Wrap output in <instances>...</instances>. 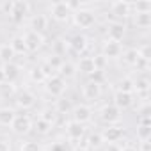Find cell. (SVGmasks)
I'll return each instance as SVG.
<instances>
[{"label":"cell","mask_w":151,"mask_h":151,"mask_svg":"<svg viewBox=\"0 0 151 151\" xmlns=\"http://www.w3.org/2000/svg\"><path fill=\"white\" fill-rule=\"evenodd\" d=\"M66 80L60 78L59 75H52L45 80V89L50 96H55V98H60L64 93H66Z\"/></svg>","instance_id":"cell-1"},{"label":"cell","mask_w":151,"mask_h":151,"mask_svg":"<svg viewBox=\"0 0 151 151\" xmlns=\"http://www.w3.org/2000/svg\"><path fill=\"white\" fill-rule=\"evenodd\" d=\"M73 22H75V25L80 27V29H91V27L96 23V14H94V11H91V9L80 7L78 11L73 13Z\"/></svg>","instance_id":"cell-2"},{"label":"cell","mask_w":151,"mask_h":151,"mask_svg":"<svg viewBox=\"0 0 151 151\" xmlns=\"http://www.w3.org/2000/svg\"><path fill=\"white\" fill-rule=\"evenodd\" d=\"M11 130H13L14 135L23 137V135L32 132V119L27 114H16V117H14V121L11 124Z\"/></svg>","instance_id":"cell-3"},{"label":"cell","mask_w":151,"mask_h":151,"mask_svg":"<svg viewBox=\"0 0 151 151\" xmlns=\"http://www.w3.org/2000/svg\"><path fill=\"white\" fill-rule=\"evenodd\" d=\"M98 114H100V119H101L103 123H107V126H109V124H116V123H119L121 117H123V112H121L116 105H112V103L103 105V107L100 109Z\"/></svg>","instance_id":"cell-4"},{"label":"cell","mask_w":151,"mask_h":151,"mask_svg":"<svg viewBox=\"0 0 151 151\" xmlns=\"http://www.w3.org/2000/svg\"><path fill=\"white\" fill-rule=\"evenodd\" d=\"M23 41H25L27 52H30V53H34V52H37L45 46V36L37 34V32H32V30H27L23 34Z\"/></svg>","instance_id":"cell-5"},{"label":"cell","mask_w":151,"mask_h":151,"mask_svg":"<svg viewBox=\"0 0 151 151\" xmlns=\"http://www.w3.org/2000/svg\"><path fill=\"white\" fill-rule=\"evenodd\" d=\"M30 11V4L25 2V0H14L13 2V11L9 14V18L14 22V23H22L25 20V16L29 14Z\"/></svg>","instance_id":"cell-6"},{"label":"cell","mask_w":151,"mask_h":151,"mask_svg":"<svg viewBox=\"0 0 151 151\" xmlns=\"http://www.w3.org/2000/svg\"><path fill=\"white\" fill-rule=\"evenodd\" d=\"M71 116H73V121H77L80 124L84 123H89L93 119V109L86 103H80V105H75L71 109Z\"/></svg>","instance_id":"cell-7"},{"label":"cell","mask_w":151,"mask_h":151,"mask_svg":"<svg viewBox=\"0 0 151 151\" xmlns=\"http://www.w3.org/2000/svg\"><path fill=\"white\" fill-rule=\"evenodd\" d=\"M50 14H52V18L55 22L64 23V22L69 20L71 11L68 9V4L66 2H53V4H50Z\"/></svg>","instance_id":"cell-8"},{"label":"cell","mask_w":151,"mask_h":151,"mask_svg":"<svg viewBox=\"0 0 151 151\" xmlns=\"http://www.w3.org/2000/svg\"><path fill=\"white\" fill-rule=\"evenodd\" d=\"M123 53V45L112 39H105L103 46H101V55L109 60V59H119Z\"/></svg>","instance_id":"cell-9"},{"label":"cell","mask_w":151,"mask_h":151,"mask_svg":"<svg viewBox=\"0 0 151 151\" xmlns=\"http://www.w3.org/2000/svg\"><path fill=\"white\" fill-rule=\"evenodd\" d=\"M110 14L116 18V22H121L128 16H132V7H130V2H112L110 4Z\"/></svg>","instance_id":"cell-10"},{"label":"cell","mask_w":151,"mask_h":151,"mask_svg":"<svg viewBox=\"0 0 151 151\" xmlns=\"http://www.w3.org/2000/svg\"><path fill=\"white\" fill-rule=\"evenodd\" d=\"M14 103H16L18 109L29 110V109H32V107L36 105V94H34L32 91H29V89H23V91H20V93L16 94Z\"/></svg>","instance_id":"cell-11"},{"label":"cell","mask_w":151,"mask_h":151,"mask_svg":"<svg viewBox=\"0 0 151 151\" xmlns=\"http://www.w3.org/2000/svg\"><path fill=\"white\" fill-rule=\"evenodd\" d=\"M105 142H119L124 135V128L117 126V124H109L103 132H100Z\"/></svg>","instance_id":"cell-12"},{"label":"cell","mask_w":151,"mask_h":151,"mask_svg":"<svg viewBox=\"0 0 151 151\" xmlns=\"http://www.w3.org/2000/svg\"><path fill=\"white\" fill-rule=\"evenodd\" d=\"M66 137L69 139V140H80L84 135H86V128H84V124H80V123H77V121H68L66 123Z\"/></svg>","instance_id":"cell-13"},{"label":"cell","mask_w":151,"mask_h":151,"mask_svg":"<svg viewBox=\"0 0 151 151\" xmlns=\"http://www.w3.org/2000/svg\"><path fill=\"white\" fill-rule=\"evenodd\" d=\"M29 30H32V32H37V34H43V32H46V29H48V16L46 14H32V18L29 20Z\"/></svg>","instance_id":"cell-14"},{"label":"cell","mask_w":151,"mask_h":151,"mask_svg":"<svg viewBox=\"0 0 151 151\" xmlns=\"http://www.w3.org/2000/svg\"><path fill=\"white\" fill-rule=\"evenodd\" d=\"M124 32H126V27L123 22H110L109 23V29H107V39H112V41H117L121 43L123 37H124Z\"/></svg>","instance_id":"cell-15"},{"label":"cell","mask_w":151,"mask_h":151,"mask_svg":"<svg viewBox=\"0 0 151 151\" xmlns=\"http://www.w3.org/2000/svg\"><path fill=\"white\" fill-rule=\"evenodd\" d=\"M101 93H103V89H101V86L100 84H94V82H86L84 84V87H82V96L87 100V101H96L100 96H101Z\"/></svg>","instance_id":"cell-16"},{"label":"cell","mask_w":151,"mask_h":151,"mask_svg":"<svg viewBox=\"0 0 151 151\" xmlns=\"http://www.w3.org/2000/svg\"><path fill=\"white\" fill-rule=\"evenodd\" d=\"M112 105H116L121 112L124 110V109H130L132 105H133V94L132 93H121V91H116L114 93V96H112Z\"/></svg>","instance_id":"cell-17"},{"label":"cell","mask_w":151,"mask_h":151,"mask_svg":"<svg viewBox=\"0 0 151 151\" xmlns=\"http://www.w3.org/2000/svg\"><path fill=\"white\" fill-rule=\"evenodd\" d=\"M2 73H4V78L7 82H16L20 78V75H22V68L16 64V62H7L2 66Z\"/></svg>","instance_id":"cell-18"},{"label":"cell","mask_w":151,"mask_h":151,"mask_svg":"<svg viewBox=\"0 0 151 151\" xmlns=\"http://www.w3.org/2000/svg\"><path fill=\"white\" fill-rule=\"evenodd\" d=\"M77 71H80V73L87 75V77H91L94 71H98L96 66H94V59H93V57H82V59L77 62Z\"/></svg>","instance_id":"cell-19"},{"label":"cell","mask_w":151,"mask_h":151,"mask_svg":"<svg viewBox=\"0 0 151 151\" xmlns=\"http://www.w3.org/2000/svg\"><path fill=\"white\" fill-rule=\"evenodd\" d=\"M68 43H69V48L77 53H82L87 48V37L84 34H75L71 39H68Z\"/></svg>","instance_id":"cell-20"},{"label":"cell","mask_w":151,"mask_h":151,"mask_svg":"<svg viewBox=\"0 0 151 151\" xmlns=\"http://www.w3.org/2000/svg\"><path fill=\"white\" fill-rule=\"evenodd\" d=\"M123 62L126 64V66H132V68H135V64L139 62V59H140V53H139V48H126V50H123Z\"/></svg>","instance_id":"cell-21"},{"label":"cell","mask_w":151,"mask_h":151,"mask_svg":"<svg viewBox=\"0 0 151 151\" xmlns=\"http://www.w3.org/2000/svg\"><path fill=\"white\" fill-rule=\"evenodd\" d=\"M16 117V110L11 107H0V126H11Z\"/></svg>","instance_id":"cell-22"},{"label":"cell","mask_w":151,"mask_h":151,"mask_svg":"<svg viewBox=\"0 0 151 151\" xmlns=\"http://www.w3.org/2000/svg\"><path fill=\"white\" fill-rule=\"evenodd\" d=\"M105 144V140H103V137H101V133L100 132H93V133H89L87 135V139H86V147L87 149H100L101 146Z\"/></svg>","instance_id":"cell-23"},{"label":"cell","mask_w":151,"mask_h":151,"mask_svg":"<svg viewBox=\"0 0 151 151\" xmlns=\"http://www.w3.org/2000/svg\"><path fill=\"white\" fill-rule=\"evenodd\" d=\"M59 77L60 78H64V80H69V78H73L75 77V75H77V64H75V62H66L64 60V64L60 66V69H59Z\"/></svg>","instance_id":"cell-24"},{"label":"cell","mask_w":151,"mask_h":151,"mask_svg":"<svg viewBox=\"0 0 151 151\" xmlns=\"http://www.w3.org/2000/svg\"><path fill=\"white\" fill-rule=\"evenodd\" d=\"M9 46L13 48L14 55H25V53H29L27 52V46H25V41H23V36H13Z\"/></svg>","instance_id":"cell-25"},{"label":"cell","mask_w":151,"mask_h":151,"mask_svg":"<svg viewBox=\"0 0 151 151\" xmlns=\"http://www.w3.org/2000/svg\"><path fill=\"white\" fill-rule=\"evenodd\" d=\"M149 87H151V82H149L146 77L133 80V93H137V94L147 96V93H149Z\"/></svg>","instance_id":"cell-26"},{"label":"cell","mask_w":151,"mask_h":151,"mask_svg":"<svg viewBox=\"0 0 151 151\" xmlns=\"http://www.w3.org/2000/svg\"><path fill=\"white\" fill-rule=\"evenodd\" d=\"M132 16H133V25L137 29L151 27V13H140V14H132Z\"/></svg>","instance_id":"cell-27"},{"label":"cell","mask_w":151,"mask_h":151,"mask_svg":"<svg viewBox=\"0 0 151 151\" xmlns=\"http://www.w3.org/2000/svg\"><path fill=\"white\" fill-rule=\"evenodd\" d=\"M32 128H34L39 135H48V133L52 132L53 124H52V123H48V121H45V119H41V117H37V119L32 123Z\"/></svg>","instance_id":"cell-28"},{"label":"cell","mask_w":151,"mask_h":151,"mask_svg":"<svg viewBox=\"0 0 151 151\" xmlns=\"http://www.w3.org/2000/svg\"><path fill=\"white\" fill-rule=\"evenodd\" d=\"M14 52H13V48L9 46V43L7 45H0V62L2 64H7V62H14Z\"/></svg>","instance_id":"cell-29"},{"label":"cell","mask_w":151,"mask_h":151,"mask_svg":"<svg viewBox=\"0 0 151 151\" xmlns=\"http://www.w3.org/2000/svg\"><path fill=\"white\" fill-rule=\"evenodd\" d=\"M16 94V84L13 82H2L0 84V98H11Z\"/></svg>","instance_id":"cell-30"},{"label":"cell","mask_w":151,"mask_h":151,"mask_svg":"<svg viewBox=\"0 0 151 151\" xmlns=\"http://www.w3.org/2000/svg\"><path fill=\"white\" fill-rule=\"evenodd\" d=\"M68 48H69V43H68V39H62V37H59V39H55V43H53V55H57V57H62V55H66Z\"/></svg>","instance_id":"cell-31"},{"label":"cell","mask_w":151,"mask_h":151,"mask_svg":"<svg viewBox=\"0 0 151 151\" xmlns=\"http://www.w3.org/2000/svg\"><path fill=\"white\" fill-rule=\"evenodd\" d=\"M116 86H117L116 91H121V93H132V94H133V78H130V77L119 78Z\"/></svg>","instance_id":"cell-32"},{"label":"cell","mask_w":151,"mask_h":151,"mask_svg":"<svg viewBox=\"0 0 151 151\" xmlns=\"http://www.w3.org/2000/svg\"><path fill=\"white\" fill-rule=\"evenodd\" d=\"M71 109H73V105H71V101L68 98L60 96L57 100V103H55V112L57 114H68V112H71Z\"/></svg>","instance_id":"cell-33"},{"label":"cell","mask_w":151,"mask_h":151,"mask_svg":"<svg viewBox=\"0 0 151 151\" xmlns=\"http://www.w3.org/2000/svg\"><path fill=\"white\" fill-rule=\"evenodd\" d=\"M29 75H30V80H32V82H36V84H45V80H46V77L43 75V71L39 69V66L30 68Z\"/></svg>","instance_id":"cell-34"},{"label":"cell","mask_w":151,"mask_h":151,"mask_svg":"<svg viewBox=\"0 0 151 151\" xmlns=\"http://www.w3.org/2000/svg\"><path fill=\"white\" fill-rule=\"evenodd\" d=\"M132 7V14H140V13H151V4L149 2H135V4H130Z\"/></svg>","instance_id":"cell-35"},{"label":"cell","mask_w":151,"mask_h":151,"mask_svg":"<svg viewBox=\"0 0 151 151\" xmlns=\"http://www.w3.org/2000/svg\"><path fill=\"white\" fill-rule=\"evenodd\" d=\"M20 151H41V144L36 140H25L20 144Z\"/></svg>","instance_id":"cell-36"},{"label":"cell","mask_w":151,"mask_h":151,"mask_svg":"<svg viewBox=\"0 0 151 151\" xmlns=\"http://www.w3.org/2000/svg\"><path fill=\"white\" fill-rule=\"evenodd\" d=\"M46 62H48V66H50L53 71H59L60 66L64 64V59H62V57H57V55H50V57L46 59Z\"/></svg>","instance_id":"cell-37"},{"label":"cell","mask_w":151,"mask_h":151,"mask_svg":"<svg viewBox=\"0 0 151 151\" xmlns=\"http://www.w3.org/2000/svg\"><path fill=\"white\" fill-rule=\"evenodd\" d=\"M55 116H57L55 109H43V110H41V116H39V117L53 124V121H55Z\"/></svg>","instance_id":"cell-38"},{"label":"cell","mask_w":151,"mask_h":151,"mask_svg":"<svg viewBox=\"0 0 151 151\" xmlns=\"http://www.w3.org/2000/svg\"><path fill=\"white\" fill-rule=\"evenodd\" d=\"M89 80L94 82V84H100V86H101L103 80H105V73H103V71H94L91 77H89Z\"/></svg>","instance_id":"cell-39"},{"label":"cell","mask_w":151,"mask_h":151,"mask_svg":"<svg viewBox=\"0 0 151 151\" xmlns=\"http://www.w3.org/2000/svg\"><path fill=\"white\" fill-rule=\"evenodd\" d=\"M139 116H140V117H149V103H147V101L139 109Z\"/></svg>","instance_id":"cell-40"},{"label":"cell","mask_w":151,"mask_h":151,"mask_svg":"<svg viewBox=\"0 0 151 151\" xmlns=\"http://www.w3.org/2000/svg\"><path fill=\"white\" fill-rule=\"evenodd\" d=\"M105 151H121V144L119 142H107Z\"/></svg>","instance_id":"cell-41"},{"label":"cell","mask_w":151,"mask_h":151,"mask_svg":"<svg viewBox=\"0 0 151 151\" xmlns=\"http://www.w3.org/2000/svg\"><path fill=\"white\" fill-rule=\"evenodd\" d=\"M137 151H151V142L149 140H140V146Z\"/></svg>","instance_id":"cell-42"},{"label":"cell","mask_w":151,"mask_h":151,"mask_svg":"<svg viewBox=\"0 0 151 151\" xmlns=\"http://www.w3.org/2000/svg\"><path fill=\"white\" fill-rule=\"evenodd\" d=\"M0 151H13L9 140H0Z\"/></svg>","instance_id":"cell-43"},{"label":"cell","mask_w":151,"mask_h":151,"mask_svg":"<svg viewBox=\"0 0 151 151\" xmlns=\"http://www.w3.org/2000/svg\"><path fill=\"white\" fill-rule=\"evenodd\" d=\"M2 11H4V14H11V11H13V2H4V4H2Z\"/></svg>","instance_id":"cell-44"},{"label":"cell","mask_w":151,"mask_h":151,"mask_svg":"<svg viewBox=\"0 0 151 151\" xmlns=\"http://www.w3.org/2000/svg\"><path fill=\"white\" fill-rule=\"evenodd\" d=\"M50 151H66V144L64 142H55Z\"/></svg>","instance_id":"cell-45"},{"label":"cell","mask_w":151,"mask_h":151,"mask_svg":"<svg viewBox=\"0 0 151 151\" xmlns=\"http://www.w3.org/2000/svg\"><path fill=\"white\" fill-rule=\"evenodd\" d=\"M121 151H137V147H133V146L126 144V146H123V147H121Z\"/></svg>","instance_id":"cell-46"},{"label":"cell","mask_w":151,"mask_h":151,"mask_svg":"<svg viewBox=\"0 0 151 151\" xmlns=\"http://www.w3.org/2000/svg\"><path fill=\"white\" fill-rule=\"evenodd\" d=\"M71 151H89V149H87L86 146H75V147H73Z\"/></svg>","instance_id":"cell-47"},{"label":"cell","mask_w":151,"mask_h":151,"mask_svg":"<svg viewBox=\"0 0 151 151\" xmlns=\"http://www.w3.org/2000/svg\"><path fill=\"white\" fill-rule=\"evenodd\" d=\"M2 82H6V78H4V73H2V69H0V84Z\"/></svg>","instance_id":"cell-48"},{"label":"cell","mask_w":151,"mask_h":151,"mask_svg":"<svg viewBox=\"0 0 151 151\" xmlns=\"http://www.w3.org/2000/svg\"><path fill=\"white\" fill-rule=\"evenodd\" d=\"M2 66H4V64H2V62H0V69H2Z\"/></svg>","instance_id":"cell-49"}]
</instances>
